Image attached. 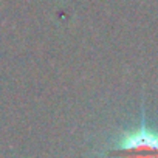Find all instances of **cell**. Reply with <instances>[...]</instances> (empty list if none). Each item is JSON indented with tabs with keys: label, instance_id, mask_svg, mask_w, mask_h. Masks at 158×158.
I'll return each instance as SVG.
<instances>
[{
	"label": "cell",
	"instance_id": "obj_1",
	"mask_svg": "<svg viewBox=\"0 0 158 158\" xmlns=\"http://www.w3.org/2000/svg\"><path fill=\"white\" fill-rule=\"evenodd\" d=\"M104 150L96 155H130V156H158V127L152 126L146 116L144 98H141L139 121L136 126L121 129L112 133L102 144Z\"/></svg>",
	"mask_w": 158,
	"mask_h": 158
}]
</instances>
